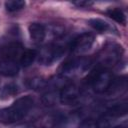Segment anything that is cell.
<instances>
[{
  "label": "cell",
  "mask_w": 128,
  "mask_h": 128,
  "mask_svg": "<svg viewBox=\"0 0 128 128\" xmlns=\"http://www.w3.org/2000/svg\"><path fill=\"white\" fill-rule=\"evenodd\" d=\"M33 102L30 96H24L17 99L10 107L0 110V122L11 124L22 120L32 108Z\"/></svg>",
  "instance_id": "cell-1"
},
{
  "label": "cell",
  "mask_w": 128,
  "mask_h": 128,
  "mask_svg": "<svg viewBox=\"0 0 128 128\" xmlns=\"http://www.w3.org/2000/svg\"><path fill=\"white\" fill-rule=\"evenodd\" d=\"M111 73L106 69H97L90 75V84L96 93L106 92L112 82Z\"/></svg>",
  "instance_id": "cell-2"
},
{
  "label": "cell",
  "mask_w": 128,
  "mask_h": 128,
  "mask_svg": "<svg viewBox=\"0 0 128 128\" xmlns=\"http://www.w3.org/2000/svg\"><path fill=\"white\" fill-rule=\"evenodd\" d=\"M65 48L60 45H48L41 49L39 52V63L42 65H51L55 61H57L64 54Z\"/></svg>",
  "instance_id": "cell-3"
},
{
  "label": "cell",
  "mask_w": 128,
  "mask_h": 128,
  "mask_svg": "<svg viewBox=\"0 0 128 128\" xmlns=\"http://www.w3.org/2000/svg\"><path fill=\"white\" fill-rule=\"evenodd\" d=\"M94 43V36L90 33H83L77 36L70 45L72 52L76 54H82L89 51Z\"/></svg>",
  "instance_id": "cell-4"
},
{
  "label": "cell",
  "mask_w": 128,
  "mask_h": 128,
  "mask_svg": "<svg viewBox=\"0 0 128 128\" xmlns=\"http://www.w3.org/2000/svg\"><path fill=\"white\" fill-rule=\"evenodd\" d=\"M80 96V89L75 84H68L63 86L59 93V100L64 105H70L77 101Z\"/></svg>",
  "instance_id": "cell-5"
},
{
  "label": "cell",
  "mask_w": 128,
  "mask_h": 128,
  "mask_svg": "<svg viewBox=\"0 0 128 128\" xmlns=\"http://www.w3.org/2000/svg\"><path fill=\"white\" fill-rule=\"evenodd\" d=\"M23 47L17 42L8 43L0 48V59L15 60L19 62L20 56L23 53Z\"/></svg>",
  "instance_id": "cell-6"
},
{
  "label": "cell",
  "mask_w": 128,
  "mask_h": 128,
  "mask_svg": "<svg viewBox=\"0 0 128 128\" xmlns=\"http://www.w3.org/2000/svg\"><path fill=\"white\" fill-rule=\"evenodd\" d=\"M87 68V62L83 59H73L67 61L62 65L60 72L63 76H71L75 75Z\"/></svg>",
  "instance_id": "cell-7"
},
{
  "label": "cell",
  "mask_w": 128,
  "mask_h": 128,
  "mask_svg": "<svg viewBox=\"0 0 128 128\" xmlns=\"http://www.w3.org/2000/svg\"><path fill=\"white\" fill-rule=\"evenodd\" d=\"M19 72V62L15 60L0 59V74L5 77L16 76Z\"/></svg>",
  "instance_id": "cell-8"
},
{
  "label": "cell",
  "mask_w": 128,
  "mask_h": 128,
  "mask_svg": "<svg viewBox=\"0 0 128 128\" xmlns=\"http://www.w3.org/2000/svg\"><path fill=\"white\" fill-rule=\"evenodd\" d=\"M29 35L31 39L35 43H41L44 41L46 37V29L45 26L40 23H31L28 27Z\"/></svg>",
  "instance_id": "cell-9"
},
{
  "label": "cell",
  "mask_w": 128,
  "mask_h": 128,
  "mask_svg": "<svg viewBox=\"0 0 128 128\" xmlns=\"http://www.w3.org/2000/svg\"><path fill=\"white\" fill-rule=\"evenodd\" d=\"M119 58H121V51L119 52V47H108L102 55V60L104 64L113 65Z\"/></svg>",
  "instance_id": "cell-10"
},
{
  "label": "cell",
  "mask_w": 128,
  "mask_h": 128,
  "mask_svg": "<svg viewBox=\"0 0 128 128\" xmlns=\"http://www.w3.org/2000/svg\"><path fill=\"white\" fill-rule=\"evenodd\" d=\"M126 113H127V102H122V103L115 104L111 106L110 108H108L105 114L114 119V118L126 115Z\"/></svg>",
  "instance_id": "cell-11"
},
{
  "label": "cell",
  "mask_w": 128,
  "mask_h": 128,
  "mask_svg": "<svg viewBox=\"0 0 128 128\" xmlns=\"http://www.w3.org/2000/svg\"><path fill=\"white\" fill-rule=\"evenodd\" d=\"M37 57V51L34 49H26L23 51V53L20 56L19 59V64L23 67H28L30 66L34 60Z\"/></svg>",
  "instance_id": "cell-12"
},
{
  "label": "cell",
  "mask_w": 128,
  "mask_h": 128,
  "mask_svg": "<svg viewBox=\"0 0 128 128\" xmlns=\"http://www.w3.org/2000/svg\"><path fill=\"white\" fill-rule=\"evenodd\" d=\"M107 15L113 19L114 21L120 23V24H125L126 22V17H125V14L124 12L119 9V8H111V9H108L107 10Z\"/></svg>",
  "instance_id": "cell-13"
},
{
  "label": "cell",
  "mask_w": 128,
  "mask_h": 128,
  "mask_svg": "<svg viewBox=\"0 0 128 128\" xmlns=\"http://www.w3.org/2000/svg\"><path fill=\"white\" fill-rule=\"evenodd\" d=\"M88 23H89V25H90L93 29H95V30H97V31H99V32H106V31H108V30L110 29L109 24H108L107 22H105L104 20L99 19V18L90 19V20L88 21Z\"/></svg>",
  "instance_id": "cell-14"
},
{
  "label": "cell",
  "mask_w": 128,
  "mask_h": 128,
  "mask_svg": "<svg viewBox=\"0 0 128 128\" xmlns=\"http://www.w3.org/2000/svg\"><path fill=\"white\" fill-rule=\"evenodd\" d=\"M27 85L31 89L40 90V89H43V88L46 87L47 82H46V80H44L41 77H34V78H31V79L28 80Z\"/></svg>",
  "instance_id": "cell-15"
},
{
  "label": "cell",
  "mask_w": 128,
  "mask_h": 128,
  "mask_svg": "<svg viewBox=\"0 0 128 128\" xmlns=\"http://www.w3.org/2000/svg\"><path fill=\"white\" fill-rule=\"evenodd\" d=\"M18 92V87L17 85L13 84V83H9L7 85H5L1 91V99H7L9 97H12L13 95H15Z\"/></svg>",
  "instance_id": "cell-16"
},
{
  "label": "cell",
  "mask_w": 128,
  "mask_h": 128,
  "mask_svg": "<svg viewBox=\"0 0 128 128\" xmlns=\"http://www.w3.org/2000/svg\"><path fill=\"white\" fill-rule=\"evenodd\" d=\"M25 6V1L22 0H10L5 2V8L8 12H15L18 11Z\"/></svg>",
  "instance_id": "cell-17"
},
{
  "label": "cell",
  "mask_w": 128,
  "mask_h": 128,
  "mask_svg": "<svg viewBox=\"0 0 128 128\" xmlns=\"http://www.w3.org/2000/svg\"><path fill=\"white\" fill-rule=\"evenodd\" d=\"M79 128H97V126H96V122H94L92 120H86V121L82 122V124L80 125Z\"/></svg>",
  "instance_id": "cell-18"
},
{
  "label": "cell",
  "mask_w": 128,
  "mask_h": 128,
  "mask_svg": "<svg viewBox=\"0 0 128 128\" xmlns=\"http://www.w3.org/2000/svg\"><path fill=\"white\" fill-rule=\"evenodd\" d=\"M75 4H77V5H79V6H83V5H90L91 3H89V2H76Z\"/></svg>",
  "instance_id": "cell-19"
}]
</instances>
